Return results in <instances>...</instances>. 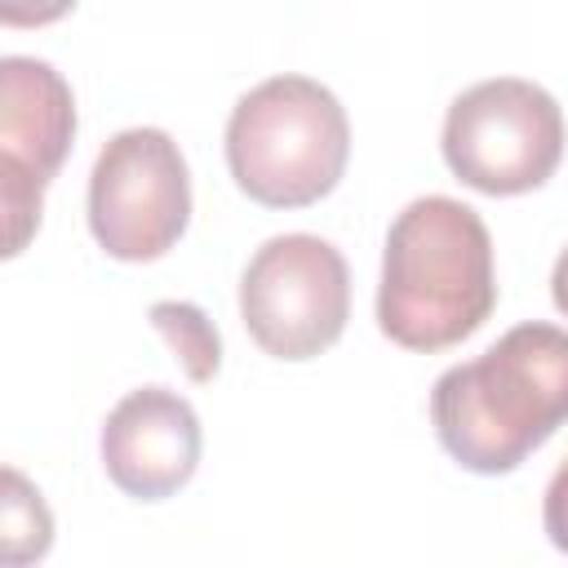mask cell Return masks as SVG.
Masks as SVG:
<instances>
[{
  "label": "cell",
  "instance_id": "3",
  "mask_svg": "<svg viewBox=\"0 0 568 568\" xmlns=\"http://www.w3.org/2000/svg\"><path fill=\"white\" fill-rule=\"evenodd\" d=\"M351 124L333 89L311 75L253 84L226 120V169L266 209H306L346 173Z\"/></svg>",
  "mask_w": 568,
  "mask_h": 568
},
{
  "label": "cell",
  "instance_id": "12",
  "mask_svg": "<svg viewBox=\"0 0 568 568\" xmlns=\"http://www.w3.org/2000/svg\"><path fill=\"white\" fill-rule=\"evenodd\" d=\"M75 0H0V22L4 27H49L67 18Z\"/></svg>",
  "mask_w": 568,
  "mask_h": 568
},
{
  "label": "cell",
  "instance_id": "1",
  "mask_svg": "<svg viewBox=\"0 0 568 568\" xmlns=\"http://www.w3.org/2000/svg\"><path fill=\"white\" fill-rule=\"evenodd\" d=\"M430 422L453 462L506 475L568 422V328L515 324L430 386Z\"/></svg>",
  "mask_w": 568,
  "mask_h": 568
},
{
  "label": "cell",
  "instance_id": "6",
  "mask_svg": "<svg viewBox=\"0 0 568 568\" xmlns=\"http://www.w3.org/2000/svg\"><path fill=\"white\" fill-rule=\"evenodd\" d=\"M191 222V173L164 129L115 133L89 173V231L115 262L164 257Z\"/></svg>",
  "mask_w": 568,
  "mask_h": 568
},
{
  "label": "cell",
  "instance_id": "4",
  "mask_svg": "<svg viewBox=\"0 0 568 568\" xmlns=\"http://www.w3.org/2000/svg\"><path fill=\"white\" fill-rule=\"evenodd\" d=\"M444 164L484 195H524L541 186L564 155L559 102L519 75L479 80L444 115Z\"/></svg>",
  "mask_w": 568,
  "mask_h": 568
},
{
  "label": "cell",
  "instance_id": "11",
  "mask_svg": "<svg viewBox=\"0 0 568 568\" xmlns=\"http://www.w3.org/2000/svg\"><path fill=\"white\" fill-rule=\"evenodd\" d=\"M541 524H546V537H550V546L568 555V462H564V466L550 475V484H546Z\"/></svg>",
  "mask_w": 568,
  "mask_h": 568
},
{
  "label": "cell",
  "instance_id": "2",
  "mask_svg": "<svg viewBox=\"0 0 568 568\" xmlns=\"http://www.w3.org/2000/svg\"><path fill=\"white\" fill-rule=\"evenodd\" d=\"M497 306L493 235L484 217L453 195L404 204L386 231L377 324L404 351H444L466 342Z\"/></svg>",
  "mask_w": 568,
  "mask_h": 568
},
{
  "label": "cell",
  "instance_id": "13",
  "mask_svg": "<svg viewBox=\"0 0 568 568\" xmlns=\"http://www.w3.org/2000/svg\"><path fill=\"white\" fill-rule=\"evenodd\" d=\"M550 297H555L559 315H568V248L555 257V271H550Z\"/></svg>",
  "mask_w": 568,
  "mask_h": 568
},
{
  "label": "cell",
  "instance_id": "10",
  "mask_svg": "<svg viewBox=\"0 0 568 568\" xmlns=\"http://www.w3.org/2000/svg\"><path fill=\"white\" fill-rule=\"evenodd\" d=\"M0 532H4V564L40 559L53 541V515L44 497L9 466L4 470V506H0Z\"/></svg>",
  "mask_w": 568,
  "mask_h": 568
},
{
  "label": "cell",
  "instance_id": "5",
  "mask_svg": "<svg viewBox=\"0 0 568 568\" xmlns=\"http://www.w3.org/2000/svg\"><path fill=\"white\" fill-rule=\"evenodd\" d=\"M240 320L275 359H315L351 320L346 257L306 231L271 235L240 275Z\"/></svg>",
  "mask_w": 568,
  "mask_h": 568
},
{
  "label": "cell",
  "instance_id": "8",
  "mask_svg": "<svg viewBox=\"0 0 568 568\" xmlns=\"http://www.w3.org/2000/svg\"><path fill=\"white\" fill-rule=\"evenodd\" d=\"M102 466L133 501H164L200 466V417L169 386L129 390L102 422Z\"/></svg>",
  "mask_w": 568,
  "mask_h": 568
},
{
  "label": "cell",
  "instance_id": "7",
  "mask_svg": "<svg viewBox=\"0 0 568 568\" xmlns=\"http://www.w3.org/2000/svg\"><path fill=\"white\" fill-rule=\"evenodd\" d=\"M75 138L71 84L40 58L9 53L0 62V200L4 253L18 257L40 226L44 186L62 169Z\"/></svg>",
  "mask_w": 568,
  "mask_h": 568
},
{
  "label": "cell",
  "instance_id": "9",
  "mask_svg": "<svg viewBox=\"0 0 568 568\" xmlns=\"http://www.w3.org/2000/svg\"><path fill=\"white\" fill-rule=\"evenodd\" d=\"M151 324L160 328L191 382H213V373L222 368V337L195 302H155Z\"/></svg>",
  "mask_w": 568,
  "mask_h": 568
}]
</instances>
